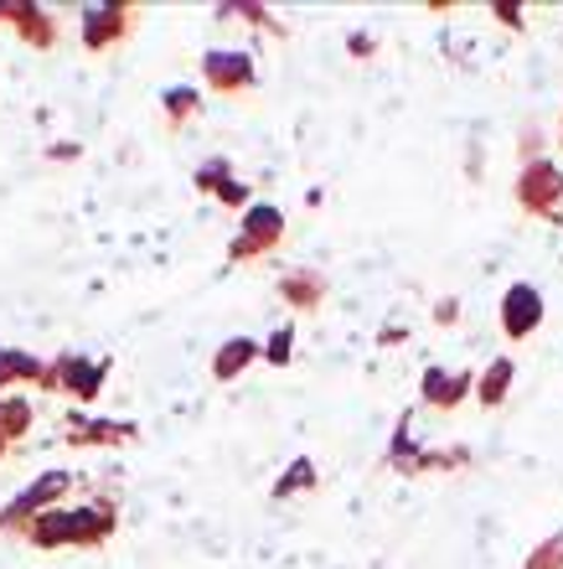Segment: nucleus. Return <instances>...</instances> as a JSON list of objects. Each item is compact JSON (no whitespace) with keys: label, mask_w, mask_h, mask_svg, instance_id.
<instances>
[{"label":"nucleus","mask_w":563,"mask_h":569,"mask_svg":"<svg viewBox=\"0 0 563 569\" xmlns=\"http://www.w3.org/2000/svg\"><path fill=\"white\" fill-rule=\"evenodd\" d=\"M253 358H259V347H253L249 337H238V342H228L223 352H218V378H233L238 368H249Z\"/></svg>","instance_id":"nucleus-7"},{"label":"nucleus","mask_w":563,"mask_h":569,"mask_svg":"<svg viewBox=\"0 0 563 569\" xmlns=\"http://www.w3.org/2000/svg\"><path fill=\"white\" fill-rule=\"evenodd\" d=\"M517 202L527 212H537V218H553L563 202V171L553 161H533L517 181Z\"/></svg>","instance_id":"nucleus-1"},{"label":"nucleus","mask_w":563,"mask_h":569,"mask_svg":"<svg viewBox=\"0 0 563 569\" xmlns=\"http://www.w3.org/2000/svg\"><path fill=\"white\" fill-rule=\"evenodd\" d=\"M315 481V466L311 461H295L290 471H284V481L274 487V497H290V492H300V487H311Z\"/></svg>","instance_id":"nucleus-9"},{"label":"nucleus","mask_w":563,"mask_h":569,"mask_svg":"<svg viewBox=\"0 0 563 569\" xmlns=\"http://www.w3.org/2000/svg\"><path fill=\"white\" fill-rule=\"evenodd\" d=\"M243 228H249V233H243V239H238V249H233L238 259H243V254H259V249H269V243L280 239L284 218H280V208H253Z\"/></svg>","instance_id":"nucleus-3"},{"label":"nucleus","mask_w":563,"mask_h":569,"mask_svg":"<svg viewBox=\"0 0 563 569\" xmlns=\"http://www.w3.org/2000/svg\"><path fill=\"white\" fill-rule=\"evenodd\" d=\"M460 393H471V373L445 378L440 368H430V373H424V399H430V405L455 409V405H460Z\"/></svg>","instance_id":"nucleus-5"},{"label":"nucleus","mask_w":563,"mask_h":569,"mask_svg":"<svg viewBox=\"0 0 563 569\" xmlns=\"http://www.w3.org/2000/svg\"><path fill=\"white\" fill-rule=\"evenodd\" d=\"M208 78L218 89H249L253 83V62L243 52H212L208 58Z\"/></svg>","instance_id":"nucleus-4"},{"label":"nucleus","mask_w":563,"mask_h":569,"mask_svg":"<svg viewBox=\"0 0 563 569\" xmlns=\"http://www.w3.org/2000/svg\"><path fill=\"white\" fill-rule=\"evenodd\" d=\"M527 569H563V533H553L549 543H537L533 559H527Z\"/></svg>","instance_id":"nucleus-8"},{"label":"nucleus","mask_w":563,"mask_h":569,"mask_svg":"<svg viewBox=\"0 0 563 569\" xmlns=\"http://www.w3.org/2000/svg\"><path fill=\"white\" fill-rule=\"evenodd\" d=\"M506 383H512V358H496L486 373H481V383H475L481 405H502V399H506Z\"/></svg>","instance_id":"nucleus-6"},{"label":"nucleus","mask_w":563,"mask_h":569,"mask_svg":"<svg viewBox=\"0 0 563 569\" xmlns=\"http://www.w3.org/2000/svg\"><path fill=\"white\" fill-rule=\"evenodd\" d=\"M290 342H295V331H290V327L274 331V342H269V362H274V368H284V362H290Z\"/></svg>","instance_id":"nucleus-10"},{"label":"nucleus","mask_w":563,"mask_h":569,"mask_svg":"<svg viewBox=\"0 0 563 569\" xmlns=\"http://www.w3.org/2000/svg\"><path fill=\"white\" fill-rule=\"evenodd\" d=\"M559 136H563V130H559Z\"/></svg>","instance_id":"nucleus-12"},{"label":"nucleus","mask_w":563,"mask_h":569,"mask_svg":"<svg viewBox=\"0 0 563 569\" xmlns=\"http://www.w3.org/2000/svg\"><path fill=\"white\" fill-rule=\"evenodd\" d=\"M284 296H290V300H305V306H311V300L321 296V284H315V280H300V274H295V280H284Z\"/></svg>","instance_id":"nucleus-11"},{"label":"nucleus","mask_w":563,"mask_h":569,"mask_svg":"<svg viewBox=\"0 0 563 569\" xmlns=\"http://www.w3.org/2000/svg\"><path fill=\"white\" fill-rule=\"evenodd\" d=\"M537 321H543V296H537L533 284H512L502 296V327L512 342H522V337H533Z\"/></svg>","instance_id":"nucleus-2"}]
</instances>
